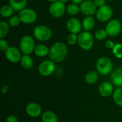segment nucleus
<instances>
[{"instance_id":"13","label":"nucleus","mask_w":122,"mask_h":122,"mask_svg":"<svg viewBox=\"0 0 122 122\" xmlns=\"http://www.w3.org/2000/svg\"><path fill=\"white\" fill-rule=\"evenodd\" d=\"M66 26L67 30L71 34H80L83 29L81 22L76 18H70L66 21Z\"/></svg>"},{"instance_id":"23","label":"nucleus","mask_w":122,"mask_h":122,"mask_svg":"<svg viewBox=\"0 0 122 122\" xmlns=\"http://www.w3.org/2000/svg\"><path fill=\"white\" fill-rule=\"evenodd\" d=\"M14 11V10L9 4H5L1 6L0 10V14L3 18H10L11 17Z\"/></svg>"},{"instance_id":"26","label":"nucleus","mask_w":122,"mask_h":122,"mask_svg":"<svg viewBox=\"0 0 122 122\" xmlns=\"http://www.w3.org/2000/svg\"><path fill=\"white\" fill-rule=\"evenodd\" d=\"M79 11H81L80 6H79L78 4L71 3V4H69L66 7V12L69 15H71V16L76 15Z\"/></svg>"},{"instance_id":"34","label":"nucleus","mask_w":122,"mask_h":122,"mask_svg":"<svg viewBox=\"0 0 122 122\" xmlns=\"http://www.w3.org/2000/svg\"><path fill=\"white\" fill-rule=\"evenodd\" d=\"M114 45H115V44L114 43V41H111V40H107V41L105 42V46H106V47H107V49H112H112L114 48Z\"/></svg>"},{"instance_id":"20","label":"nucleus","mask_w":122,"mask_h":122,"mask_svg":"<svg viewBox=\"0 0 122 122\" xmlns=\"http://www.w3.org/2000/svg\"><path fill=\"white\" fill-rule=\"evenodd\" d=\"M42 122H58L57 115L52 111H46L41 115Z\"/></svg>"},{"instance_id":"8","label":"nucleus","mask_w":122,"mask_h":122,"mask_svg":"<svg viewBox=\"0 0 122 122\" xmlns=\"http://www.w3.org/2000/svg\"><path fill=\"white\" fill-rule=\"evenodd\" d=\"M49 14L54 18H61L66 11V7L64 5V3L61 2L60 0L56 1L51 4L49 7Z\"/></svg>"},{"instance_id":"15","label":"nucleus","mask_w":122,"mask_h":122,"mask_svg":"<svg viewBox=\"0 0 122 122\" xmlns=\"http://www.w3.org/2000/svg\"><path fill=\"white\" fill-rule=\"evenodd\" d=\"M114 85L112 82L104 81L99 86V94L103 97H109L114 94Z\"/></svg>"},{"instance_id":"2","label":"nucleus","mask_w":122,"mask_h":122,"mask_svg":"<svg viewBox=\"0 0 122 122\" xmlns=\"http://www.w3.org/2000/svg\"><path fill=\"white\" fill-rule=\"evenodd\" d=\"M96 69L98 73L106 76L113 71V64L112 60L107 56L100 57L96 63Z\"/></svg>"},{"instance_id":"7","label":"nucleus","mask_w":122,"mask_h":122,"mask_svg":"<svg viewBox=\"0 0 122 122\" xmlns=\"http://www.w3.org/2000/svg\"><path fill=\"white\" fill-rule=\"evenodd\" d=\"M56 69L55 62L51 59L41 61L38 66V71L42 76H51Z\"/></svg>"},{"instance_id":"10","label":"nucleus","mask_w":122,"mask_h":122,"mask_svg":"<svg viewBox=\"0 0 122 122\" xmlns=\"http://www.w3.org/2000/svg\"><path fill=\"white\" fill-rule=\"evenodd\" d=\"M122 28V23L120 22V21L117 19H114L110 20L107 23L105 29L108 36L111 37H115L120 34Z\"/></svg>"},{"instance_id":"25","label":"nucleus","mask_w":122,"mask_h":122,"mask_svg":"<svg viewBox=\"0 0 122 122\" xmlns=\"http://www.w3.org/2000/svg\"><path fill=\"white\" fill-rule=\"evenodd\" d=\"M9 23L1 21H0V39H4L9 31Z\"/></svg>"},{"instance_id":"27","label":"nucleus","mask_w":122,"mask_h":122,"mask_svg":"<svg viewBox=\"0 0 122 122\" xmlns=\"http://www.w3.org/2000/svg\"><path fill=\"white\" fill-rule=\"evenodd\" d=\"M112 53L117 59H122V44H115L114 48L112 49Z\"/></svg>"},{"instance_id":"17","label":"nucleus","mask_w":122,"mask_h":122,"mask_svg":"<svg viewBox=\"0 0 122 122\" xmlns=\"http://www.w3.org/2000/svg\"><path fill=\"white\" fill-rule=\"evenodd\" d=\"M81 24L82 28L84 29V31H89L95 26V19L92 16H85L81 21Z\"/></svg>"},{"instance_id":"35","label":"nucleus","mask_w":122,"mask_h":122,"mask_svg":"<svg viewBox=\"0 0 122 122\" xmlns=\"http://www.w3.org/2000/svg\"><path fill=\"white\" fill-rule=\"evenodd\" d=\"M72 3L76 4H81L84 0H71Z\"/></svg>"},{"instance_id":"37","label":"nucleus","mask_w":122,"mask_h":122,"mask_svg":"<svg viewBox=\"0 0 122 122\" xmlns=\"http://www.w3.org/2000/svg\"><path fill=\"white\" fill-rule=\"evenodd\" d=\"M60 1H61V2H63V3H64V4H65V3L68 2V1H69V0H60Z\"/></svg>"},{"instance_id":"16","label":"nucleus","mask_w":122,"mask_h":122,"mask_svg":"<svg viewBox=\"0 0 122 122\" xmlns=\"http://www.w3.org/2000/svg\"><path fill=\"white\" fill-rule=\"evenodd\" d=\"M111 82L117 87L122 86V67L117 68L111 73Z\"/></svg>"},{"instance_id":"9","label":"nucleus","mask_w":122,"mask_h":122,"mask_svg":"<svg viewBox=\"0 0 122 122\" xmlns=\"http://www.w3.org/2000/svg\"><path fill=\"white\" fill-rule=\"evenodd\" d=\"M95 15L97 20L101 22L109 21L113 16V9L110 6L105 4L104 6L98 8Z\"/></svg>"},{"instance_id":"29","label":"nucleus","mask_w":122,"mask_h":122,"mask_svg":"<svg viewBox=\"0 0 122 122\" xmlns=\"http://www.w3.org/2000/svg\"><path fill=\"white\" fill-rule=\"evenodd\" d=\"M66 41H67V43L71 46L78 44V34L71 33L70 34L68 35Z\"/></svg>"},{"instance_id":"6","label":"nucleus","mask_w":122,"mask_h":122,"mask_svg":"<svg viewBox=\"0 0 122 122\" xmlns=\"http://www.w3.org/2000/svg\"><path fill=\"white\" fill-rule=\"evenodd\" d=\"M19 16L22 23L25 24H31L37 19L36 12L31 8H25L19 12Z\"/></svg>"},{"instance_id":"14","label":"nucleus","mask_w":122,"mask_h":122,"mask_svg":"<svg viewBox=\"0 0 122 122\" xmlns=\"http://www.w3.org/2000/svg\"><path fill=\"white\" fill-rule=\"evenodd\" d=\"M26 112L27 115L30 117L37 118L41 114L42 109L39 104L35 102H31L26 105Z\"/></svg>"},{"instance_id":"24","label":"nucleus","mask_w":122,"mask_h":122,"mask_svg":"<svg viewBox=\"0 0 122 122\" xmlns=\"http://www.w3.org/2000/svg\"><path fill=\"white\" fill-rule=\"evenodd\" d=\"M113 99L117 106L122 107V86L118 87L114 90L113 94Z\"/></svg>"},{"instance_id":"18","label":"nucleus","mask_w":122,"mask_h":122,"mask_svg":"<svg viewBox=\"0 0 122 122\" xmlns=\"http://www.w3.org/2000/svg\"><path fill=\"white\" fill-rule=\"evenodd\" d=\"M34 52L35 55L39 57H44L47 55L49 56V48L45 44H40L36 45Z\"/></svg>"},{"instance_id":"38","label":"nucleus","mask_w":122,"mask_h":122,"mask_svg":"<svg viewBox=\"0 0 122 122\" xmlns=\"http://www.w3.org/2000/svg\"><path fill=\"white\" fill-rule=\"evenodd\" d=\"M107 1H114V0H107Z\"/></svg>"},{"instance_id":"12","label":"nucleus","mask_w":122,"mask_h":122,"mask_svg":"<svg viewBox=\"0 0 122 122\" xmlns=\"http://www.w3.org/2000/svg\"><path fill=\"white\" fill-rule=\"evenodd\" d=\"M97 9V6L95 5L94 1L92 0H84L80 4L81 12L86 16H93L96 14Z\"/></svg>"},{"instance_id":"21","label":"nucleus","mask_w":122,"mask_h":122,"mask_svg":"<svg viewBox=\"0 0 122 122\" xmlns=\"http://www.w3.org/2000/svg\"><path fill=\"white\" fill-rule=\"evenodd\" d=\"M21 66L25 69H30L34 65V61L29 55L23 54L20 61Z\"/></svg>"},{"instance_id":"11","label":"nucleus","mask_w":122,"mask_h":122,"mask_svg":"<svg viewBox=\"0 0 122 122\" xmlns=\"http://www.w3.org/2000/svg\"><path fill=\"white\" fill-rule=\"evenodd\" d=\"M21 54L20 49H18L16 46H9V48L5 51V56L11 63L16 64L20 62L22 57Z\"/></svg>"},{"instance_id":"33","label":"nucleus","mask_w":122,"mask_h":122,"mask_svg":"<svg viewBox=\"0 0 122 122\" xmlns=\"http://www.w3.org/2000/svg\"><path fill=\"white\" fill-rule=\"evenodd\" d=\"M6 122H18V119L14 115H9L6 117Z\"/></svg>"},{"instance_id":"5","label":"nucleus","mask_w":122,"mask_h":122,"mask_svg":"<svg viewBox=\"0 0 122 122\" xmlns=\"http://www.w3.org/2000/svg\"><path fill=\"white\" fill-rule=\"evenodd\" d=\"M36 47L34 39L29 35L24 36L19 42V48L23 54L30 55L34 51Z\"/></svg>"},{"instance_id":"31","label":"nucleus","mask_w":122,"mask_h":122,"mask_svg":"<svg viewBox=\"0 0 122 122\" xmlns=\"http://www.w3.org/2000/svg\"><path fill=\"white\" fill-rule=\"evenodd\" d=\"M9 48V46L8 42L4 39H0V50L1 51H6Z\"/></svg>"},{"instance_id":"30","label":"nucleus","mask_w":122,"mask_h":122,"mask_svg":"<svg viewBox=\"0 0 122 122\" xmlns=\"http://www.w3.org/2000/svg\"><path fill=\"white\" fill-rule=\"evenodd\" d=\"M9 24L11 26H17L20 24V23H21V21L19 18V16H13L9 18Z\"/></svg>"},{"instance_id":"19","label":"nucleus","mask_w":122,"mask_h":122,"mask_svg":"<svg viewBox=\"0 0 122 122\" xmlns=\"http://www.w3.org/2000/svg\"><path fill=\"white\" fill-rule=\"evenodd\" d=\"M9 5L16 11H20L26 8L27 0H9Z\"/></svg>"},{"instance_id":"4","label":"nucleus","mask_w":122,"mask_h":122,"mask_svg":"<svg viewBox=\"0 0 122 122\" xmlns=\"http://www.w3.org/2000/svg\"><path fill=\"white\" fill-rule=\"evenodd\" d=\"M78 44L84 51H89L94 45V38L89 31H84L78 34Z\"/></svg>"},{"instance_id":"36","label":"nucleus","mask_w":122,"mask_h":122,"mask_svg":"<svg viewBox=\"0 0 122 122\" xmlns=\"http://www.w3.org/2000/svg\"><path fill=\"white\" fill-rule=\"evenodd\" d=\"M47 1H49V2H51V3H53V2H55V1H59V0H46Z\"/></svg>"},{"instance_id":"3","label":"nucleus","mask_w":122,"mask_h":122,"mask_svg":"<svg viewBox=\"0 0 122 122\" xmlns=\"http://www.w3.org/2000/svg\"><path fill=\"white\" fill-rule=\"evenodd\" d=\"M33 35L38 41H46L51 38L52 31L48 26L38 25L34 29Z\"/></svg>"},{"instance_id":"28","label":"nucleus","mask_w":122,"mask_h":122,"mask_svg":"<svg viewBox=\"0 0 122 122\" xmlns=\"http://www.w3.org/2000/svg\"><path fill=\"white\" fill-rule=\"evenodd\" d=\"M107 36H108V34L107 33L106 29H98L95 32V34H94L95 39L98 41H103V40L106 39Z\"/></svg>"},{"instance_id":"1","label":"nucleus","mask_w":122,"mask_h":122,"mask_svg":"<svg viewBox=\"0 0 122 122\" xmlns=\"http://www.w3.org/2000/svg\"><path fill=\"white\" fill-rule=\"evenodd\" d=\"M68 54V48L67 46L61 42L58 41L51 45L49 48V56L51 60L55 63H59L63 61Z\"/></svg>"},{"instance_id":"22","label":"nucleus","mask_w":122,"mask_h":122,"mask_svg":"<svg viewBox=\"0 0 122 122\" xmlns=\"http://www.w3.org/2000/svg\"><path fill=\"white\" fill-rule=\"evenodd\" d=\"M99 79V74L96 71H90L85 75V81L89 84H94Z\"/></svg>"},{"instance_id":"32","label":"nucleus","mask_w":122,"mask_h":122,"mask_svg":"<svg viewBox=\"0 0 122 122\" xmlns=\"http://www.w3.org/2000/svg\"><path fill=\"white\" fill-rule=\"evenodd\" d=\"M93 1H94L95 5L97 6V8H99V7H102L105 5L107 0H93Z\"/></svg>"}]
</instances>
